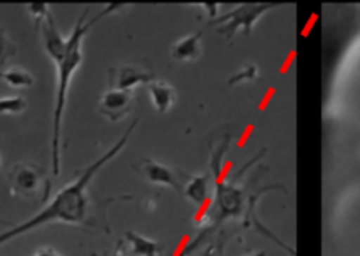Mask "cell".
<instances>
[{"mask_svg": "<svg viewBox=\"0 0 360 256\" xmlns=\"http://www.w3.org/2000/svg\"><path fill=\"white\" fill-rule=\"evenodd\" d=\"M0 79L8 83L9 87L15 89H27L34 85V76L23 68H16V65L0 71Z\"/></svg>", "mask_w": 360, "mask_h": 256, "instance_id": "cell-14", "label": "cell"}, {"mask_svg": "<svg viewBox=\"0 0 360 256\" xmlns=\"http://www.w3.org/2000/svg\"><path fill=\"white\" fill-rule=\"evenodd\" d=\"M96 256V255H94ZM99 256H112V255H108V252H106V255H99ZM120 256V255H119Z\"/></svg>", "mask_w": 360, "mask_h": 256, "instance_id": "cell-23", "label": "cell"}, {"mask_svg": "<svg viewBox=\"0 0 360 256\" xmlns=\"http://www.w3.org/2000/svg\"><path fill=\"white\" fill-rule=\"evenodd\" d=\"M124 241H126L127 248L124 256H159V252H161L159 242L143 237V235L134 233V231H126Z\"/></svg>", "mask_w": 360, "mask_h": 256, "instance_id": "cell-12", "label": "cell"}, {"mask_svg": "<svg viewBox=\"0 0 360 256\" xmlns=\"http://www.w3.org/2000/svg\"><path fill=\"white\" fill-rule=\"evenodd\" d=\"M0 224H4V226H11V223H9V221H2V219H0Z\"/></svg>", "mask_w": 360, "mask_h": 256, "instance_id": "cell-21", "label": "cell"}, {"mask_svg": "<svg viewBox=\"0 0 360 256\" xmlns=\"http://www.w3.org/2000/svg\"><path fill=\"white\" fill-rule=\"evenodd\" d=\"M200 8L205 9V13L209 15V18L216 20L217 11H219V4H200Z\"/></svg>", "mask_w": 360, "mask_h": 256, "instance_id": "cell-19", "label": "cell"}, {"mask_svg": "<svg viewBox=\"0 0 360 256\" xmlns=\"http://www.w3.org/2000/svg\"><path fill=\"white\" fill-rule=\"evenodd\" d=\"M276 8H278L276 4H240L231 9V11H228L226 15H221L216 20H210L209 25L219 27V34L228 37V39H231L240 29L244 30L245 36H249L252 27L258 23V20L265 13L272 11Z\"/></svg>", "mask_w": 360, "mask_h": 256, "instance_id": "cell-3", "label": "cell"}, {"mask_svg": "<svg viewBox=\"0 0 360 256\" xmlns=\"http://www.w3.org/2000/svg\"><path fill=\"white\" fill-rule=\"evenodd\" d=\"M34 256H58V255L51 248H43V249H39V251H37Z\"/></svg>", "mask_w": 360, "mask_h": 256, "instance_id": "cell-20", "label": "cell"}, {"mask_svg": "<svg viewBox=\"0 0 360 256\" xmlns=\"http://www.w3.org/2000/svg\"><path fill=\"white\" fill-rule=\"evenodd\" d=\"M210 184H212V174L195 175V177H189L182 195L191 200L193 203H196V205H203V203L209 202Z\"/></svg>", "mask_w": 360, "mask_h": 256, "instance_id": "cell-13", "label": "cell"}, {"mask_svg": "<svg viewBox=\"0 0 360 256\" xmlns=\"http://www.w3.org/2000/svg\"><path fill=\"white\" fill-rule=\"evenodd\" d=\"M154 79L152 72L134 68V65H120L112 71V83L117 91H133V87L136 85H141V83L148 85Z\"/></svg>", "mask_w": 360, "mask_h": 256, "instance_id": "cell-8", "label": "cell"}, {"mask_svg": "<svg viewBox=\"0 0 360 256\" xmlns=\"http://www.w3.org/2000/svg\"><path fill=\"white\" fill-rule=\"evenodd\" d=\"M36 25L41 32V39H43V46L46 50L48 57L53 60L55 65L60 64L65 55V50H68V39L58 32L53 15H48L46 18L41 20Z\"/></svg>", "mask_w": 360, "mask_h": 256, "instance_id": "cell-7", "label": "cell"}, {"mask_svg": "<svg viewBox=\"0 0 360 256\" xmlns=\"http://www.w3.org/2000/svg\"><path fill=\"white\" fill-rule=\"evenodd\" d=\"M0 165H2V155H0Z\"/></svg>", "mask_w": 360, "mask_h": 256, "instance_id": "cell-24", "label": "cell"}, {"mask_svg": "<svg viewBox=\"0 0 360 256\" xmlns=\"http://www.w3.org/2000/svg\"><path fill=\"white\" fill-rule=\"evenodd\" d=\"M259 71L258 65L256 64H245L240 71H237L235 75H231V78L228 79V85H238V83H248V82H255L258 78Z\"/></svg>", "mask_w": 360, "mask_h": 256, "instance_id": "cell-17", "label": "cell"}, {"mask_svg": "<svg viewBox=\"0 0 360 256\" xmlns=\"http://www.w3.org/2000/svg\"><path fill=\"white\" fill-rule=\"evenodd\" d=\"M44 182V169L34 162H18L9 172V189L16 198H34Z\"/></svg>", "mask_w": 360, "mask_h": 256, "instance_id": "cell-4", "label": "cell"}, {"mask_svg": "<svg viewBox=\"0 0 360 256\" xmlns=\"http://www.w3.org/2000/svg\"><path fill=\"white\" fill-rule=\"evenodd\" d=\"M147 89L148 94H150L154 108L158 110L159 113L169 112V108H172L173 103H175L176 99L175 89H173L169 83L162 82V79H154V82L148 83Z\"/></svg>", "mask_w": 360, "mask_h": 256, "instance_id": "cell-11", "label": "cell"}, {"mask_svg": "<svg viewBox=\"0 0 360 256\" xmlns=\"http://www.w3.org/2000/svg\"><path fill=\"white\" fill-rule=\"evenodd\" d=\"M141 168H143V175L147 177V181L152 182V184L168 186V188H172L173 191L180 193V195L184 193L182 186L179 184L176 174L169 168V166L162 165V162H158V161H152V159H145V161L141 162Z\"/></svg>", "mask_w": 360, "mask_h": 256, "instance_id": "cell-9", "label": "cell"}, {"mask_svg": "<svg viewBox=\"0 0 360 256\" xmlns=\"http://www.w3.org/2000/svg\"><path fill=\"white\" fill-rule=\"evenodd\" d=\"M16 53H18L16 44L13 43L11 37L8 36L4 27H0V65L8 64V60L15 58Z\"/></svg>", "mask_w": 360, "mask_h": 256, "instance_id": "cell-16", "label": "cell"}, {"mask_svg": "<svg viewBox=\"0 0 360 256\" xmlns=\"http://www.w3.org/2000/svg\"><path fill=\"white\" fill-rule=\"evenodd\" d=\"M120 9L119 4H113L110 8L103 9L96 18H90L86 22V16H89V9L82 13V16L76 22L75 29H72L71 36L68 37V50H65L64 58H62L60 64H57L58 69V82H57V98H55V110H53V136H51V161H53V177L60 175V147H62V120H64V112H65V103H68V92L69 85H71V79L75 76V72L78 71V68L82 65L83 53H82V44L83 37L86 36L92 27L99 22L101 18H105L110 13Z\"/></svg>", "mask_w": 360, "mask_h": 256, "instance_id": "cell-2", "label": "cell"}, {"mask_svg": "<svg viewBox=\"0 0 360 256\" xmlns=\"http://www.w3.org/2000/svg\"><path fill=\"white\" fill-rule=\"evenodd\" d=\"M245 191L238 184L216 182V224L244 214Z\"/></svg>", "mask_w": 360, "mask_h": 256, "instance_id": "cell-5", "label": "cell"}, {"mask_svg": "<svg viewBox=\"0 0 360 256\" xmlns=\"http://www.w3.org/2000/svg\"><path fill=\"white\" fill-rule=\"evenodd\" d=\"M255 256H265V252H258V255H255Z\"/></svg>", "mask_w": 360, "mask_h": 256, "instance_id": "cell-22", "label": "cell"}, {"mask_svg": "<svg viewBox=\"0 0 360 256\" xmlns=\"http://www.w3.org/2000/svg\"><path fill=\"white\" fill-rule=\"evenodd\" d=\"M138 120H133L129 124V127L126 129L124 136L117 141L113 147H110V151H106L105 154L99 159H96L92 165L86 166L82 174L68 184L65 188H62L57 195L53 196L50 203L46 207L39 210L36 216H32L30 219L23 221L22 224H16L11 230L0 233V245L6 244V242L13 241V238L20 237V235L27 233V231H32L36 228L43 226V224L50 223H65V224H86L89 219V186L90 182L94 181L96 175L99 174V169L106 165L108 161H112L124 147H126L127 140H129L131 133L136 127Z\"/></svg>", "mask_w": 360, "mask_h": 256, "instance_id": "cell-1", "label": "cell"}, {"mask_svg": "<svg viewBox=\"0 0 360 256\" xmlns=\"http://www.w3.org/2000/svg\"><path fill=\"white\" fill-rule=\"evenodd\" d=\"M134 105V91H117V89H110L105 92L99 101V112L110 120L117 122L127 113H131Z\"/></svg>", "mask_w": 360, "mask_h": 256, "instance_id": "cell-6", "label": "cell"}, {"mask_svg": "<svg viewBox=\"0 0 360 256\" xmlns=\"http://www.w3.org/2000/svg\"><path fill=\"white\" fill-rule=\"evenodd\" d=\"M27 110V101L20 96L0 98V115H18Z\"/></svg>", "mask_w": 360, "mask_h": 256, "instance_id": "cell-15", "label": "cell"}, {"mask_svg": "<svg viewBox=\"0 0 360 256\" xmlns=\"http://www.w3.org/2000/svg\"><path fill=\"white\" fill-rule=\"evenodd\" d=\"M27 11H29L30 16L36 20V23H39L41 20L46 18L48 15H51L50 8H48L46 4H29L27 6Z\"/></svg>", "mask_w": 360, "mask_h": 256, "instance_id": "cell-18", "label": "cell"}, {"mask_svg": "<svg viewBox=\"0 0 360 256\" xmlns=\"http://www.w3.org/2000/svg\"><path fill=\"white\" fill-rule=\"evenodd\" d=\"M202 32L189 34L176 41L172 48L173 60L179 62H195L202 57Z\"/></svg>", "mask_w": 360, "mask_h": 256, "instance_id": "cell-10", "label": "cell"}]
</instances>
